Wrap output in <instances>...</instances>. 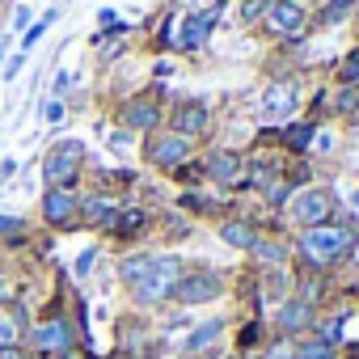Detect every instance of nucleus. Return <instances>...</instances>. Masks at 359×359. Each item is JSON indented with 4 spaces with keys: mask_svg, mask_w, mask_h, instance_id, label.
I'll return each instance as SVG.
<instances>
[{
    "mask_svg": "<svg viewBox=\"0 0 359 359\" xmlns=\"http://www.w3.org/2000/svg\"><path fill=\"white\" fill-rule=\"evenodd\" d=\"M144 161H148L152 169L173 173V169L191 165V140L173 135V131H152V135H148V144H144Z\"/></svg>",
    "mask_w": 359,
    "mask_h": 359,
    "instance_id": "nucleus-4",
    "label": "nucleus"
},
{
    "mask_svg": "<svg viewBox=\"0 0 359 359\" xmlns=\"http://www.w3.org/2000/svg\"><path fill=\"white\" fill-rule=\"evenodd\" d=\"M22 233H26V220L22 216H0V237H13L18 241Z\"/></svg>",
    "mask_w": 359,
    "mask_h": 359,
    "instance_id": "nucleus-30",
    "label": "nucleus"
},
{
    "mask_svg": "<svg viewBox=\"0 0 359 359\" xmlns=\"http://www.w3.org/2000/svg\"><path fill=\"white\" fill-rule=\"evenodd\" d=\"M64 110H68V106H64V102H60V97H51V102H47V110H43V114H47V123H60V118H64Z\"/></svg>",
    "mask_w": 359,
    "mask_h": 359,
    "instance_id": "nucleus-33",
    "label": "nucleus"
},
{
    "mask_svg": "<svg viewBox=\"0 0 359 359\" xmlns=\"http://www.w3.org/2000/svg\"><path fill=\"white\" fill-rule=\"evenodd\" d=\"M300 300H309V304L317 309V300H321V279H304V283H300Z\"/></svg>",
    "mask_w": 359,
    "mask_h": 359,
    "instance_id": "nucleus-31",
    "label": "nucleus"
},
{
    "mask_svg": "<svg viewBox=\"0 0 359 359\" xmlns=\"http://www.w3.org/2000/svg\"><path fill=\"white\" fill-rule=\"evenodd\" d=\"M43 220L51 229L81 224V195H76V187H47V195H43Z\"/></svg>",
    "mask_w": 359,
    "mask_h": 359,
    "instance_id": "nucleus-7",
    "label": "nucleus"
},
{
    "mask_svg": "<svg viewBox=\"0 0 359 359\" xmlns=\"http://www.w3.org/2000/svg\"><path fill=\"white\" fill-rule=\"evenodd\" d=\"M220 334H224V321H220V317H212V321L195 325V330H191V338L182 342V355H203L208 346H216V342H220Z\"/></svg>",
    "mask_w": 359,
    "mask_h": 359,
    "instance_id": "nucleus-17",
    "label": "nucleus"
},
{
    "mask_svg": "<svg viewBox=\"0 0 359 359\" xmlns=\"http://www.w3.org/2000/svg\"><path fill=\"white\" fill-rule=\"evenodd\" d=\"M262 359H266V355H262Z\"/></svg>",
    "mask_w": 359,
    "mask_h": 359,
    "instance_id": "nucleus-42",
    "label": "nucleus"
},
{
    "mask_svg": "<svg viewBox=\"0 0 359 359\" xmlns=\"http://www.w3.org/2000/svg\"><path fill=\"white\" fill-rule=\"evenodd\" d=\"M220 241L224 245H233V250H254V241H258V229L250 224V220H224L220 224Z\"/></svg>",
    "mask_w": 359,
    "mask_h": 359,
    "instance_id": "nucleus-18",
    "label": "nucleus"
},
{
    "mask_svg": "<svg viewBox=\"0 0 359 359\" xmlns=\"http://www.w3.org/2000/svg\"><path fill=\"white\" fill-rule=\"evenodd\" d=\"M258 110H262L266 123H283V118L296 110V85H292V81H275V85H266Z\"/></svg>",
    "mask_w": 359,
    "mask_h": 359,
    "instance_id": "nucleus-14",
    "label": "nucleus"
},
{
    "mask_svg": "<svg viewBox=\"0 0 359 359\" xmlns=\"http://www.w3.org/2000/svg\"><path fill=\"white\" fill-rule=\"evenodd\" d=\"M30 338H34V351H39V355H68V351H72V330H68V321H60V317H55V321H39Z\"/></svg>",
    "mask_w": 359,
    "mask_h": 359,
    "instance_id": "nucleus-13",
    "label": "nucleus"
},
{
    "mask_svg": "<svg viewBox=\"0 0 359 359\" xmlns=\"http://www.w3.org/2000/svg\"><path fill=\"white\" fill-rule=\"evenodd\" d=\"M262 18H266V30L279 34V39H296L309 26V9L300 5V0H271Z\"/></svg>",
    "mask_w": 359,
    "mask_h": 359,
    "instance_id": "nucleus-9",
    "label": "nucleus"
},
{
    "mask_svg": "<svg viewBox=\"0 0 359 359\" xmlns=\"http://www.w3.org/2000/svg\"><path fill=\"white\" fill-rule=\"evenodd\" d=\"M351 5H355V0H330V5H325V22H338Z\"/></svg>",
    "mask_w": 359,
    "mask_h": 359,
    "instance_id": "nucleus-32",
    "label": "nucleus"
},
{
    "mask_svg": "<svg viewBox=\"0 0 359 359\" xmlns=\"http://www.w3.org/2000/svg\"><path fill=\"white\" fill-rule=\"evenodd\" d=\"M216 13H220V5H216L212 13H191V18L182 22V39H177V47H182V51H199V47L208 43V34L216 30Z\"/></svg>",
    "mask_w": 359,
    "mask_h": 359,
    "instance_id": "nucleus-15",
    "label": "nucleus"
},
{
    "mask_svg": "<svg viewBox=\"0 0 359 359\" xmlns=\"http://www.w3.org/2000/svg\"><path fill=\"white\" fill-rule=\"evenodd\" d=\"M355 250V233L346 224H317V229H304L300 233V254L313 262V266H330V262H342L346 254Z\"/></svg>",
    "mask_w": 359,
    "mask_h": 359,
    "instance_id": "nucleus-2",
    "label": "nucleus"
},
{
    "mask_svg": "<svg viewBox=\"0 0 359 359\" xmlns=\"http://www.w3.org/2000/svg\"><path fill=\"white\" fill-rule=\"evenodd\" d=\"M266 5H271V0H245V5H241V26L258 22V18L266 13Z\"/></svg>",
    "mask_w": 359,
    "mask_h": 359,
    "instance_id": "nucleus-29",
    "label": "nucleus"
},
{
    "mask_svg": "<svg viewBox=\"0 0 359 359\" xmlns=\"http://www.w3.org/2000/svg\"><path fill=\"white\" fill-rule=\"evenodd\" d=\"M250 254H254V262H262L266 271H275V266H283V258H287V250H283V241H271V237H258Z\"/></svg>",
    "mask_w": 359,
    "mask_h": 359,
    "instance_id": "nucleus-19",
    "label": "nucleus"
},
{
    "mask_svg": "<svg viewBox=\"0 0 359 359\" xmlns=\"http://www.w3.org/2000/svg\"><path fill=\"white\" fill-rule=\"evenodd\" d=\"M51 26H55V9H51V13H43V18H39V22H34V26L22 34V51H30V47H34V43H39V39H43Z\"/></svg>",
    "mask_w": 359,
    "mask_h": 359,
    "instance_id": "nucleus-24",
    "label": "nucleus"
},
{
    "mask_svg": "<svg viewBox=\"0 0 359 359\" xmlns=\"http://www.w3.org/2000/svg\"><path fill=\"white\" fill-rule=\"evenodd\" d=\"M68 85H72V76H68V72H60V76H55V97H60V102H64V93H68Z\"/></svg>",
    "mask_w": 359,
    "mask_h": 359,
    "instance_id": "nucleus-39",
    "label": "nucleus"
},
{
    "mask_svg": "<svg viewBox=\"0 0 359 359\" xmlns=\"http://www.w3.org/2000/svg\"><path fill=\"white\" fill-rule=\"evenodd\" d=\"M118 220V203L110 195H89L81 199V224H93V229H114Z\"/></svg>",
    "mask_w": 359,
    "mask_h": 359,
    "instance_id": "nucleus-16",
    "label": "nucleus"
},
{
    "mask_svg": "<svg viewBox=\"0 0 359 359\" xmlns=\"http://www.w3.org/2000/svg\"><path fill=\"white\" fill-rule=\"evenodd\" d=\"M342 330H346V313H334L325 321H313V338L325 342V346H338L342 342Z\"/></svg>",
    "mask_w": 359,
    "mask_h": 359,
    "instance_id": "nucleus-21",
    "label": "nucleus"
},
{
    "mask_svg": "<svg viewBox=\"0 0 359 359\" xmlns=\"http://www.w3.org/2000/svg\"><path fill=\"white\" fill-rule=\"evenodd\" d=\"M118 127L123 131H140V135H152L161 127V106L152 97H131L118 106Z\"/></svg>",
    "mask_w": 359,
    "mask_h": 359,
    "instance_id": "nucleus-10",
    "label": "nucleus"
},
{
    "mask_svg": "<svg viewBox=\"0 0 359 359\" xmlns=\"http://www.w3.org/2000/svg\"><path fill=\"white\" fill-rule=\"evenodd\" d=\"M241 169H245V156L233 152V148H212L208 161H203V173L220 187H237L241 182Z\"/></svg>",
    "mask_w": 359,
    "mask_h": 359,
    "instance_id": "nucleus-12",
    "label": "nucleus"
},
{
    "mask_svg": "<svg viewBox=\"0 0 359 359\" xmlns=\"http://www.w3.org/2000/svg\"><path fill=\"white\" fill-rule=\"evenodd\" d=\"M313 321H317V309H313L309 300H300V296H287V300L275 309V330H279L283 338H292V334H309Z\"/></svg>",
    "mask_w": 359,
    "mask_h": 359,
    "instance_id": "nucleus-11",
    "label": "nucleus"
},
{
    "mask_svg": "<svg viewBox=\"0 0 359 359\" xmlns=\"http://www.w3.org/2000/svg\"><path fill=\"white\" fill-rule=\"evenodd\" d=\"M18 346V321L13 317H0V351Z\"/></svg>",
    "mask_w": 359,
    "mask_h": 359,
    "instance_id": "nucleus-28",
    "label": "nucleus"
},
{
    "mask_svg": "<svg viewBox=\"0 0 359 359\" xmlns=\"http://www.w3.org/2000/svg\"><path fill=\"white\" fill-rule=\"evenodd\" d=\"M118 275L131 287L135 304H161L173 296L177 279H182V262L173 254H127L118 262Z\"/></svg>",
    "mask_w": 359,
    "mask_h": 359,
    "instance_id": "nucleus-1",
    "label": "nucleus"
},
{
    "mask_svg": "<svg viewBox=\"0 0 359 359\" xmlns=\"http://www.w3.org/2000/svg\"><path fill=\"white\" fill-rule=\"evenodd\" d=\"M144 224H148V216H144L140 208H118V220H114V229H110V233L127 241V237H135V233H144Z\"/></svg>",
    "mask_w": 359,
    "mask_h": 359,
    "instance_id": "nucleus-20",
    "label": "nucleus"
},
{
    "mask_svg": "<svg viewBox=\"0 0 359 359\" xmlns=\"http://www.w3.org/2000/svg\"><path fill=\"white\" fill-rule=\"evenodd\" d=\"M262 300L271 304H283L287 300V275H283V266H275V271H266V279H262Z\"/></svg>",
    "mask_w": 359,
    "mask_h": 359,
    "instance_id": "nucleus-22",
    "label": "nucleus"
},
{
    "mask_svg": "<svg viewBox=\"0 0 359 359\" xmlns=\"http://www.w3.org/2000/svg\"><path fill=\"white\" fill-rule=\"evenodd\" d=\"M0 359H34V355L22 351V346H9V351H0Z\"/></svg>",
    "mask_w": 359,
    "mask_h": 359,
    "instance_id": "nucleus-40",
    "label": "nucleus"
},
{
    "mask_svg": "<svg viewBox=\"0 0 359 359\" xmlns=\"http://www.w3.org/2000/svg\"><path fill=\"white\" fill-rule=\"evenodd\" d=\"M93 258H97V250H85V254L76 258V275H89V266H93Z\"/></svg>",
    "mask_w": 359,
    "mask_h": 359,
    "instance_id": "nucleus-35",
    "label": "nucleus"
},
{
    "mask_svg": "<svg viewBox=\"0 0 359 359\" xmlns=\"http://www.w3.org/2000/svg\"><path fill=\"white\" fill-rule=\"evenodd\" d=\"M292 359H338V351L334 346H325V342H317V338H309V342H300L296 346V355Z\"/></svg>",
    "mask_w": 359,
    "mask_h": 359,
    "instance_id": "nucleus-23",
    "label": "nucleus"
},
{
    "mask_svg": "<svg viewBox=\"0 0 359 359\" xmlns=\"http://www.w3.org/2000/svg\"><path fill=\"white\" fill-rule=\"evenodd\" d=\"M13 173H18V161L5 156V161H0V182H5V177H13Z\"/></svg>",
    "mask_w": 359,
    "mask_h": 359,
    "instance_id": "nucleus-36",
    "label": "nucleus"
},
{
    "mask_svg": "<svg viewBox=\"0 0 359 359\" xmlns=\"http://www.w3.org/2000/svg\"><path fill=\"white\" fill-rule=\"evenodd\" d=\"M292 355H296V346L283 338V342H275V346H271V355H266V359H292Z\"/></svg>",
    "mask_w": 359,
    "mask_h": 359,
    "instance_id": "nucleus-34",
    "label": "nucleus"
},
{
    "mask_svg": "<svg viewBox=\"0 0 359 359\" xmlns=\"http://www.w3.org/2000/svg\"><path fill=\"white\" fill-rule=\"evenodd\" d=\"M169 131L173 135H182V140H203L212 131V106L191 97L182 106H173V118H169Z\"/></svg>",
    "mask_w": 359,
    "mask_h": 359,
    "instance_id": "nucleus-8",
    "label": "nucleus"
},
{
    "mask_svg": "<svg viewBox=\"0 0 359 359\" xmlns=\"http://www.w3.org/2000/svg\"><path fill=\"white\" fill-rule=\"evenodd\" d=\"M287 208H292V220H296V224L317 229V224H330V216H334V195H330L325 187H304V191L292 195Z\"/></svg>",
    "mask_w": 359,
    "mask_h": 359,
    "instance_id": "nucleus-6",
    "label": "nucleus"
},
{
    "mask_svg": "<svg viewBox=\"0 0 359 359\" xmlns=\"http://www.w3.org/2000/svg\"><path fill=\"white\" fill-rule=\"evenodd\" d=\"M13 30H22V34L30 30V13H26V9H18V13H13Z\"/></svg>",
    "mask_w": 359,
    "mask_h": 359,
    "instance_id": "nucleus-37",
    "label": "nucleus"
},
{
    "mask_svg": "<svg viewBox=\"0 0 359 359\" xmlns=\"http://www.w3.org/2000/svg\"><path fill=\"white\" fill-rule=\"evenodd\" d=\"M338 81H342V85H359V47L342 55V64H338Z\"/></svg>",
    "mask_w": 359,
    "mask_h": 359,
    "instance_id": "nucleus-27",
    "label": "nucleus"
},
{
    "mask_svg": "<svg viewBox=\"0 0 359 359\" xmlns=\"http://www.w3.org/2000/svg\"><path fill=\"white\" fill-rule=\"evenodd\" d=\"M220 296H224V279L216 271H182V279H177V287H173L169 300L195 309V304H212Z\"/></svg>",
    "mask_w": 359,
    "mask_h": 359,
    "instance_id": "nucleus-5",
    "label": "nucleus"
},
{
    "mask_svg": "<svg viewBox=\"0 0 359 359\" xmlns=\"http://www.w3.org/2000/svg\"><path fill=\"white\" fill-rule=\"evenodd\" d=\"M81 161H85V144H81V140H60V144H51L47 156H43V182H47V187H72Z\"/></svg>",
    "mask_w": 359,
    "mask_h": 359,
    "instance_id": "nucleus-3",
    "label": "nucleus"
},
{
    "mask_svg": "<svg viewBox=\"0 0 359 359\" xmlns=\"http://www.w3.org/2000/svg\"><path fill=\"white\" fill-rule=\"evenodd\" d=\"M22 64H26V60H22V55H13V60H9V64H5V81H13V76H18V72H22Z\"/></svg>",
    "mask_w": 359,
    "mask_h": 359,
    "instance_id": "nucleus-38",
    "label": "nucleus"
},
{
    "mask_svg": "<svg viewBox=\"0 0 359 359\" xmlns=\"http://www.w3.org/2000/svg\"><path fill=\"white\" fill-rule=\"evenodd\" d=\"M0 292H5V279H0Z\"/></svg>",
    "mask_w": 359,
    "mask_h": 359,
    "instance_id": "nucleus-41",
    "label": "nucleus"
},
{
    "mask_svg": "<svg viewBox=\"0 0 359 359\" xmlns=\"http://www.w3.org/2000/svg\"><path fill=\"white\" fill-rule=\"evenodd\" d=\"M334 110H338V114H355V110H359V89H355V85H342V89L334 93Z\"/></svg>",
    "mask_w": 359,
    "mask_h": 359,
    "instance_id": "nucleus-26",
    "label": "nucleus"
},
{
    "mask_svg": "<svg viewBox=\"0 0 359 359\" xmlns=\"http://www.w3.org/2000/svg\"><path fill=\"white\" fill-rule=\"evenodd\" d=\"M313 135H317V131H313L309 123H300V127H292V131L283 135V144H287L292 152H309V144H313Z\"/></svg>",
    "mask_w": 359,
    "mask_h": 359,
    "instance_id": "nucleus-25",
    "label": "nucleus"
}]
</instances>
